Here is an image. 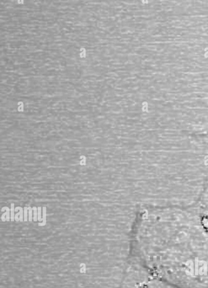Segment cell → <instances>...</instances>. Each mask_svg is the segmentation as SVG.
<instances>
[{
  "instance_id": "obj_8",
  "label": "cell",
  "mask_w": 208,
  "mask_h": 288,
  "mask_svg": "<svg viewBox=\"0 0 208 288\" xmlns=\"http://www.w3.org/2000/svg\"><path fill=\"white\" fill-rule=\"evenodd\" d=\"M38 221L39 222H42V208L41 206H38Z\"/></svg>"
},
{
  "instance_id": "obj_6",
  "label": "cell",
  "mask_w": 208,
  "mask_h": 288,
  "mask_svg": "<svg viewBox=\"0 0 208 288\" xmlns=\"http://www.w3.org/2000/svg\"><path fill=\"white\" fill-rule=\"evenodd\" d=\"M28 221L32 222V219H33V218H32L33 212V211L32 208H31V206H28Z\"/></svg>"
},
{
  "instance_id": "obj_2",
  "label": "cell",
  "mask_w": 208,
  "mask_h": 288,
  "mask_svg": "<svg viewBox=\"0 0 208 288\" xmlns=\"http://www.w3.org/2000/svg\"><path fill=\"white\" fill-rule=\"evenodd\" d=\"M15 216V221L16 222H23V209L21 206H17L15 208V212H18Z\"/></svg>"
},
{
  "instance_id": "obj_9",
  "label": "cell",
  "mask_w": 208,
  "mask_h": 288,
  "mask_svg": "<svg viewBox=\"0 0 208 288\" xmlns=\"http://www.w3.org/2000/svg\"><path fill=\"white\" fill-rule=\"evenodd\" d=\"M80 50V56L81 58H84V57H85V56H86V55H85V54H86V50H85V48H81Z\"/></svg>"
},
{
  "instance_id": "obj_1",
  "label": "cell",
  "mask_w": 208,
  "mask_h": 288,
  "mask_svg": "<svg viewBox=\"0 0 208 288\" xmlns=\"http://www.w3.org/2000/svg\"><path fill=\"white\" fill-rule=\"evenodd\" d=\"M4 211H5V212L4 214H2V216L1 217V221L3 222H9L11 219L10 209L8 207V206H4V207H2V209H1V212H4Z\"/></svg>"
},
{
  "instance_id": "obj_7",
  "label": "cell",
  "mask_w": 208,
  "mask_h": 288,
  "mask_svg": "<svg viewBox=\"0 0 208 288\" xmlns=\"http://www.w3.org/2000/svg\"><path fill=\"white\" fill-rule=\"evenodd\" d=\"M24 221L27 222L28 221V207L24 206Z\"/></svg>"
},
{
  "instance_id": "obj_4",
  "label": "cell",
  "mask_w": 208,
  "mask_h": 288,
  "mask_svg": "<svg viewBox=\"0 0 208 288\" xmlns=\"http://www.w3.org/2000/svg\"><path fill=\"white\" fill-rule=\"evenodd\" d=\"M14 212H15V204L14 203L11 204V209H10V214H11V222H13L15 220V216L14 215Z\"/></svg>"
},
{
  "instance_id": "obj_5",
  "label": "cell",
  "mask_w": 208,
  "mask_h": 288,
  "mask_svg": "<svg viewBox=\"0 0 208 288\" xmlns=\"http://www.w3.org/2000/svg\"><path fill=\"white\" fill-rule=\"evenodd\" d=\"M33 211V221L37 222L38 221V209L36 206H33L32 207Z\"/></svg>"
},
{
  "instance_id": "obj_3",
  "label": "cell",
  "mask_w": 208,
  "mask_h": 288,
  "mask_svg": "<svg viewBox=\"0 0 208 288\" xmlns=\"http://www.w3.org/2000/svg\"><path fill=\"white\" fill-rule=\"evenodd\" d=\"M46 207L43 206L42 207V223H39L38 225L40 226H45L46 224Z\"/></svg>"
}]
</instances>
